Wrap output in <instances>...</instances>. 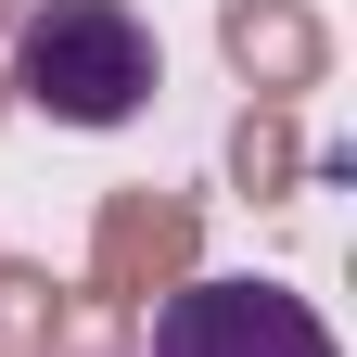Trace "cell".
Wrapping results in <instances>:
<instances>
[{"label":"cell","mask_w":357,"mask_h":357,"mask_svg":"<svg viewBox=\"0 0 357 357\" xmlns=\"http://www.w3.org/2000/svg\"><path fill=\"white\" fill-rule=\"evenodd\" d=\"M166 89V38L128 0H38L13 26V102L52 128H128Z\"/></svg>","instance_id":"cell-1"},{"label":"cell","mask_w":357,"mask_h":357,"mask_svg":"<svg viewBox=\"0 0 357 357\" xmlns=\"http://www.w3.org/2000/svg\"><path fill=\"white\" fill-rule=\"evenodd\" d=\"M153 357H344V344L281 281H178L153 306Z\"/></svg>","instance_id":"cell-2"}]
</instances>
